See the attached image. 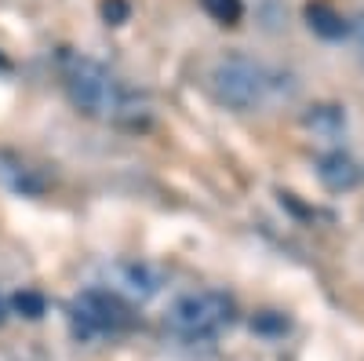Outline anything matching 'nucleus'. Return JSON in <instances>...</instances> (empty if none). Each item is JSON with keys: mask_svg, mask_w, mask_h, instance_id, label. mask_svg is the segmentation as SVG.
Listing matches in <instances>:
<instances>
[{"mask_svg": "<svg viewBox=\"0 0 364 361\" xmlns=\"http://www.w3.org/2000/svg\"><path fill=\"white\" fill-rule=\"evenodd\" d=\"M63 84H66L70 103L84 117L113 120V125H124V128H142L149 120L146 95H139L135 88H128L120 77H113L102 63H95V58H84V55L70 58Z\"/></svg>", "mask_w": 364, "mask_h": 361, "instance_id": "obj_1", "label": "nucleus"}, {"mask_svg": "<svg viewBox=\"0 0 364 361\" xmlns=\"http://www.w3.org/2000/svg\"><path fill=\"white\" fill-rule=\"evenodd\" d=\"M284 80H291V77L281 70H269L266 63H259L252 55H240V51L215 58V66L208 73L211 95L237 113H248V110H259L273 99H281Z\"/></svg>", "mask_w": 364, "mask_h": 361, "instance_id": "obj_2", "label": "nucleus"}, {"mask_svg": "<svg viewBox=\"0 0 364 361\" xmlns=\"http://www.w3.org/2000/svg\"><path fill=\"white\" fill-rule=\"evenodd\" d=\"M233 318H237L233 295L219 288H204V292H186L175 299L168 310V328L178 340L204 343V340H215L219 333H226Z\"/></svg>", "mask_w": 364, "mask_h": 361, "instance_id": "obj_3", "label": "nucleus"}, {"mask_svg": "<svg viewBox=\"0 0 364 361\" xmlns=\"http://www.w3.org/2000/svg\"><path fill=\"white\" fill-rule=\"evenodd\" d=\"M70 321H73V333L84 340L113 336L120 328H128V303L109 288H84L70 303Z\"/></svg>", "mask_w": 364, "mask_h": 361, "instance_id": "obj_4", "label": "nucleus"}, {"mask_svg": "<svg viewBox=\"0 0 364 361\" xmlns=\"http://www.w3.org/2000/svg\"><path fill=\"white\" fill-rule=\"evenodd\" d=\"M106 288L120 299H135V303H146L164 288V274L154 263H142V259H117L106 266Z\"/></svg>", "mask_w": 364, "mask_h": 361, "instance_id": "obj_5", "label": "nucleus"}, {"mask_svg": "<svg viewBox=\"0 0 364 361\" xmlns=\"http://www.w3.org/2000/svg\"><path fill=\"white\" fill-rule=\"evenodd\" d=\"M314 168H317V179H321L331 194L353 190V187L360 183V168H357V161L346 154V150H324Z\"/></svg>", "mask_w": 364, "mask_h": 361, "instance_id": "obj_6", "label": "nucleus"}, {"mask_svg": "<svg viewBox=\"0 0 364 361\" xmlns=\"http://www.w3.org/2000/svg\"><path fill=\"white\" fill-rule=\"evenodd\" d=\"M302 128L321 139H339L346 132V110L339 103H314L302 110Z\"/></svg>", "mask_w": 364, "mask_h": 361, "instance_id": "obj_7", "label": "nucleus"}, {"mask_svg": "<svg viewBox=\"0 0 364 361\" xmlns=\"http://www.w3.org/2000/svg\"><path fill=\"white\" fill-rule=\"evenodd\" d=\"M306 26L321 41H343L346 29H350V19L336 4H328V0H310L306 4Z\"/></svg>", "mask_w": 364, "mask_h": 361, "instance_id": "obj_8", "label": "nucleus"}, {"mask_svg": "<svg viewBox=\"0 0 364 361\" xmlns=\"http://www.w3.org/2000/svg\"><path fill=\"white\" fill-rule=\"evenodd\" d=\"M0 179H4L8 190H15V194H22V197L44 194V179L29 168V164H22L18 157H11V154H0Z\"/></svg>", "mask_w": 364, "mask_h": 361, "instance_id": "obj_9", "label": "nucleus"}, {"mask_svg": "<svg viewBox=\"0 0 364 361\" xmlns=\"http://www.w3.org/2000/svg\"><path fill=\"white\" fill-rule=\"evenodd\" d=\"M200 8L219 26H237L240 19H245V4H240V0H200Z\"/></svg>", "mask_w": 364, "mask_h": 361, "instance_id": "obj_10", "label": "nucleus"}, {"mask_svg": "<svg viewBox=\"0 0 364 361\" xmlns=\"http://www.w3.org/2000/svg\"><path fill=\"white\" fill-rule=\"evenodd\" d=\"M11 310L22 314V318H29V321H37V318L48 314V299L41 292H33V288H22V292L11 295Z\"/></svg>", "mask_w": 364, "mask_h": 361, "instance_id": "obj_11", "label": "nucleus"}, {"mask_svg": "<svg viewBox=\"0 0 364 361\" xmlns=\"http://www.w3.org/2000/svg\"><path fill=\"white\" fill-rule=\"evenodd\" d=\"M346 37H350V44H353L357 58L364 63V11H357V15L350 19V29H346Z\"/></svg>", "mask_w": 364, "mask_h": 361, "instance_id": "obj_12", "label": "nucleus"}, {"mask_svg": "<svg viewBox=\"0 0 364 361\" xmlns=\"http://www.w3.org/2000/svg\"><path fill=\"white\" fill-rule=\"evenodd\" d=\"M252 328H255V333H284V328H288V321H284L281 314L266 310V314H259V318L252 321Z\"/></svg>", "mask_w": 364, "mask_h": 361, "instance_id": "obj_13", "label": "nucleus"}, {"mask_svg": "<svg viewBox=\"0 0 364 361\" xmlns=\"http://www.w3.org/2000/svg\"><path fill=\"white\" fill-rule=\"evenodd\" d=\"M102 19H106L109 26L128 22V4H124V0H102Z\"/></svg>", "mask_w": 364, "mask_h": 361, "instance_id": "obj_14", "label": "nucleus"}, {"mask_svg": "<svg viewBox=\"0 0 364 361\" xmlns=\"http://www.w3.org/2000/svg\"><path fill=\"white\" fill-rule=\"evenodd\" d=\"M4 318H8V303H4V295H0V325H4Z\"/></svg>", "mask_w": 364, "mask_h": 361, "instance_id": "obj_15", "label": "nucleus"}]
</instances>
